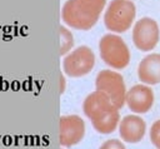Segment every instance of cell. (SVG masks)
<instances>
[{"instance_id": "8fae6325", "label": "cell", "mask_w": 160, "mask_h": 149, "mask_svg": "<svg viewBox=\"0 0 160 149\" xmlns=\"http://www.w3.org/2000/svg\"><path fill=\"white\" fill-rule=\"evenodd\" d=\"M138 78L143 84L156 85L160 83V54H150L139 63Z\"/></svg>"}, {"instance_id": "277c9868", "label": "cell", "mask_w": 160, "mask_h": 149, "mask_svg": "<svg viewBox=\"0 0 160 149\" xmlns=\"http://www.w3.org/2000/svg\"><path fill=\"white\" fill-rule=\"evenodd\" d=\"M99 53L103 61L110 68L121 70L130 63V50L119 35L105 34L99 41Z\"/></svg>"}, {"instance_id": "5bb4252c", "label": "cell", "mask_w": 160, "mask_h": 149, "mask_svg": "<svg viewBox=\"0 0 160 149\" xmlns=\"http://www.w3.org/2000/svg\"><path fill=\"white\" fill-rule=\"evenodd\" d=\"M99 149H127L123 142L118 139H109L105 143H103Z\"/></svg>"}, {"instance_id": "7c38bea8", "label": "cell", "mask_w": 160, "mask_h": 149, "mask_svg": "<svg viewBox=\"0 0 160 149\" xmlns=\"http://www.w3.org/2000/svg\"><path fill=\"white\" fill-rule=\"evenodd\" d=\"M74 45V38L73 34L69 31L65 26H60V54L65 55L71 50Z\"/></svg>"}, {"instance_id": "4fadbf2b", "label": "cell", "mask_w": 160, "mask_h": 149, "mask_svg": "<svg viewBox=\"0 0 160 149\" xmlns=\"http://www.w3.org/2000/svg\"><path fill=\"white\" fill-rule=\"evenodd\" d=\"M149 136H150V140H151L153 145L156 149H160V119L156 120V122L151 125Z\"/></svg>"}, {"instance_id": "7a4b0ae2", "label": "cell", "mask_w": 160, "mask_h": 149, "mask_svg": "<svg viewBox=\"0 0 160 149\" xmlns=\"http://www.w3.org/2000/svg\"><path fill=\"white\" fill-rule=\"evenodd\" d=\"M106 0H66L61 8V19L76 30H90L98 23Z\"/></svg>"}, {"instance_id": "6da1fadb", "label": "cell", "mask_w": 160, "mask_h": 149, "mask_svg": "<svg viewBox=\"0 0 160 149\" xmlns=\"http://www.w3.org/2000/svg\"><path fill=\"white\" fill-rule=\"evenodd\" d=\"M83 112L90 119L93 128L100 134H110L119 127V109L100 90H95L85 98Z\"/></svg>"}, {"instance_id": "3957f363", "label": "cell", "mask_w": 160, "mask_h": 149, "mask_svg": "<svg viewBox=\"0 0 160 149\" xmlns=\"http://www.w3.org/2000/svg\"><path fill=\"white\" fill-rule=\"evenodd\" d=\"M136 16L135 4L130 0H111L104 14L106 29L120 34L129 30Z\"/></svg>"}, {"instance_id": "9c48e42d", "label": "cell", "mask_w": 160, "mask_h": 149, "mask_svg": "<svg viewBox=\"0 0 160 149\" xmlns=\"http://www.w3.org/2000/svg\"><path fill=\"white\" fill-rule=\"evenodd\" d=\"M154 91L147 84H136L127 90V103L128 108L135 114H145L154 105Z\"/></svg>"}, {"instance_id": "52a82bcc", "label": "cell", "mask_w": 160, "mask_h": 149, "mask_svg": "<svg viewBox=\"0 0 160 149\" xmlns=\"http://www.w3.org/2000/svg\"><path fill=\"white\" fill-rule=\"evenodd\" d=\"M133 43L141 52L153 50L159 43L160 30L158 23L151 18H141L133 28Z\"/></svg>"}, {"instance_id": "5b68a950", "label": "cell", "mask_w": 160, "mask_h": 149, "mask_svg": "<svg viewBox=\"0 0 160 149\" xmlns=\"http://www.w3.org/2000/svg\"><path fill=\"white\" fill-rule=\"evenodd\" d=\"M96 90L105 93L118 109H121L127 98V87L121 74L115 70H101L95 79Z\"/></svg>"}, {"instance_id": "30bf717a", "label": "cell", "mask_w": 160, "mask_h": 149, "mask_svg": "<svg viewBox=\"0 0 160 149\" xmlns=\"http://www.w3.org/2000/svg\"><path fill=\"white\" fill-rule=\"evenodd\" d=\"M145 133H147V123L143 118L130 114L120 119L119 134L120 138L127 143H139L140 140H143Z\"/></svg>"}, {"instance_id": "ba28073f", "label": "cell", "mask_w": 160, "mask_h": 149, "mask_svg": "<svg viewBox=\"0 0 160 149\" xmlns=\"http://www.w3.org/2000/svg\"><path fill=\"white\" fill-rule=\"evenodd\" d=\"M85 137V122L79 115H63L59 123V140L61 147H73Z\"/></svg>"}, {"instance_id": "8992f818", "label": "cell", "mask_w": 160, "mask_h": 149, "mask_svg": "<svg viewBox=\"0 0 160 149\" xmlns=\"http://www.w3.org/2000/svg\"><path fill=\"white\" fill-rule=\"evenodd\" d=\"M95 65V54L86 45L71 50L63 60V69L68 76L80 78L89 74Z\"/></svg>"}, {"instance_id": "9a60e30c", "label": "cell", "mask_w": 160, "mask_h": 149, "mask_svg": "<svg viewBox=\"0 0 160 149\" xmlns=\"http://www.w3.org/2000/svg\"><path fill=\"white\" fill-rule=\"evenodd\" d=\"M60 80H61V90H60V91L63 93V91H64V83H65V82H64L65 79H64V76H63V75H61V79H60Z\"/></svg>"}]
</instances>
